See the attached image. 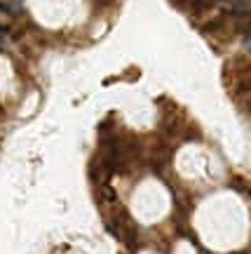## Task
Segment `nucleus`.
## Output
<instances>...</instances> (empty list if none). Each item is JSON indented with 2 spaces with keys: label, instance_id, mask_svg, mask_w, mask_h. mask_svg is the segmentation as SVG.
Listing matches in <instances>:
<instances>
[{
  "label": "nucleus",
  "instance_id": "1",
  "mask_svg": "<svg viewBox=\"0 0 251 254\" xmlns=\"http://www.w3.org/2000/svg\"><path fill=\"white\" fill-rule=\"evenodd\" d=\"M14 21H17V14H14L9 7L0 5V31L5 33V31H9V28H14Z\"/></svg>",
  "mask_w": 251,
  "mask_h": 254
},
{
  "label": "nucleus",
  "instance_id": "2",
  "mask_svg": "<svg viewBox=\"0 0 251 254\" xmlns=\"http://www.w3.org/2000/svg\"><path fill=\"white\" fill-rule=\"evenodd\" d=\"M99 189V200L101 202H115V189L110 186V184H101L97 186Z\"/></svg>",
  "mask_w": 251,
  "mask_h": 254
}]
</instances>
